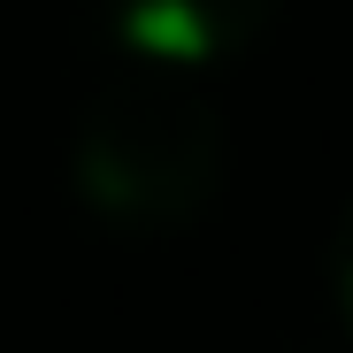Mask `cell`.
I'll return each mask as SVG.
<instances>
[{
	"label": "cell",
	"instance_id": "cell-1",
	"mask_svg": "<svg viewBox=\"0 0 353 353\" xmlns=\"http://www.w3.org/2000/svg\"><path fill=\"white\" fill-rule=\"evenodd\" d=\"M77 192L115 230H185L223 192V108L176 70L139 62L77 115Z\"/></svg>",
	"mask_w": 353,
	"mask_h": 353
},
{
	"label": "cell",
	"instance_id": "cell-2",
	"mask_svg": "<svg viewBox=\"0 0 353 353\" xmlns=\"http://www.w3.org/2000/svg\"><path fill=\"white\" fill-rule=\"evenodd\" d=\"M100 16L139 62L200 70L215 54H239L246 39H261L276 0H100Z\"/></svg>",
	"mask_w": 353,
	"mask_h": 353
},
{
	"label": "cell",
	"instance_id": "cell-3",
	"mask_svg": "<svg viewBox=\"0 0 353 353\" xmlns=\"http://www.w3.org/2000/svg\"><path fill=\"white\" fill-rule=\"evenodd\" d=\"M330 300H338V315L353 323V200H345V215H338V230H330Z\"/></svg>",
	"mask_w": 353,
	"mask_h": 353
}]
</instances>
